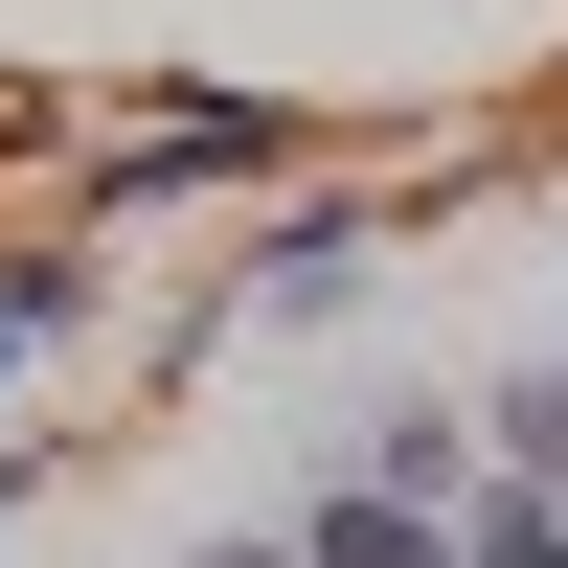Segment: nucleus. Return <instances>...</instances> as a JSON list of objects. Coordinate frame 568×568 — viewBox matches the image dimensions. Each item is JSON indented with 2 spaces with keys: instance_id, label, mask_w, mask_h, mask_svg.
Masks as SVG:
<instances>
[{
  "instance_id": "nucleus-5",
  "label": "nucleus",
  "mask_w": 568,
  "mask_h": 568,
  "mask_svg": "<svg viewBox=\"0 0 568 568\" xmlns=\"http://www.w3.org/2000/svg\"><path fill=\"white\" fill-rule=\"evenodd\" d=\"M182 568H296V546H182Z\"/></svg>"
},
{
  "instance_id": "nucleus-4",
  "label": "nucleus",
  "mask_w": 568,
  "mask_h": 568,
  "mask_svg": "<svg viewBox=\"0 0 568 568\" xmlns=\"http://www.w3.org/2000/svg\"><path fill=\"white\" fill-rule=\"evenodd\" d=\"M500 433H524V478L568 500V364H546V387H524V409H500Z\"/></svg>"
},
{
  "instance_id": "nucleus-2",
  "label": "nucleus",
  "mask_w": 568,
  "mask_h": 568,
  "mask_svg": "<svg viewBox=\"0 0 568 568\" xmlns=\"http://www.w3.org/2000/svg\"><path fill=\"white\" fill-rule=\"evenodd\" d=\"M251 296H273V318H342V296H364V227H273Z\"/></svg>"
},
{
  "instance_id": "nucleus-1",
  "label": "nucleus",
  "mask_w": 568,
  "mask_h": 568,
  "mask_svg": "<svg viewBox=\"0 0 568 568\" xmlns=\"http://www.w3.org/2000/svg\"><path fill=\"white\" fill-rule=\"evenodd\" d=\"M296 568H455V524L364 478V500H318V524H296Z\"/></svg>"
},
{
  "instance_id": "nucleus-3",
  "label": "nucleus",
  "mask_w": 568,
  "mask_h": 568,
  "mask_svg": "<svg viewBox=\"0 0 568 568\" xmlns=\"http://www.w3.org/2000/svg\"><path fill=\"white\" fill-rule=\"evenodd\" d=\"M455 568H568V500H478V546Z\"/></svg>"
}]
</instances>
